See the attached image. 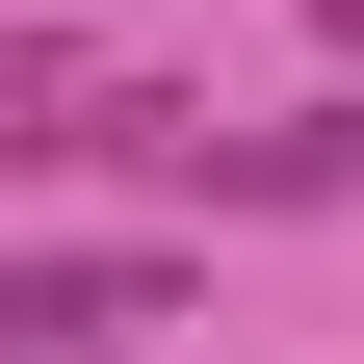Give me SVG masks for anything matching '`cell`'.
I'll use <instances>...</instances> for the list:
<instances>
[{"label": "cell", "mask_w": 364, "mask_h": 364, "mask_svg": "<svg viewBox=\"0 0 364 364\" xmlns=\"http://www.w3.org/2000/svg\"><path fill=\"white\" fill-rule=\"evenodd\" d=\"M182 312H208V260H156V235H26L0 260V364H130Z\"/></svg>", "instance_id": "1"}, {"label": "cell", "mask_w": 364, "mask_h": 364, "mask_svg": "<svg viewBox=\"0 0 364 364\" xmlns=\"http://www.w3.org/2000/svg\"><path fill=\"white\" fill-rule=\"evenodd\" d=\"M312 26H338V53H364V0H312Z\"/></svg>", "instance_id": "2"}]
</instances>
